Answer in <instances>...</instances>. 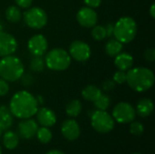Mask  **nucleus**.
Returning <instances> with one entry per match:
<instances>
[{
  "instance_id": "f257e3e1",
  "label": "nucleus",
  "mask_w": 155,
  "mask_h": 154,
  "mask_svg": "<svg viewBox=\"0 0 155 154\" xmlns=\"http://www.w3.org/2000/svg\"><path fill=\"white\" fill-rule=\"evenodd\" d=\"M38 109L36 98L27 91L15 93L9 103V110L14 117L18 119H27L35 115Z\"/></svg>"
},
{
  "instance_id": "f03ea898",
  "label": "nucleus",
  "mask_w": 155,
  "mask_h": 154,
  "mask_svg": "<svg viewBox=\"0 0 155 154\" xmlns=\"http://www.w3.org/2000/svg\"><path fill=\"white\" fill-rule=\"evenodd\" d=\"M154 80L153 72L146 67H132L126 73V83L137 93L150 90L154 84Z\"/></svg>"
},
{
  "instance_id": "7ed1b4c3",
  "label": "nucleus",
  "mask_w": 155,
  "mask_h": 154,
  "mask_svg": "<svg viewBox=\"0 0 155 154\" xmlns=\"http://www.w3.org/2000/svg\"><path fill=\"white\" fill-rule=\"evenodd\" d=\"M25 73V66L22 61L12 55L2 57L0 60V78L6 82L14 83L18 81Z\"/></svg>"
},
{
  "instance_id": "20e7f679",
  "label": "nucleus",
  "mask_w": 155,
  "mask_h": 154,
  "mask_svg": "<svg viewBox=\"0 0 155 154\" xmlns=\"http://www.w3.org/2000/svg\"><path fill=\"white\" fill-rule=\"evenodd\" d=\"M136 34L137 24L131 16H123L114 24L113 35L123 44L131 43L135 38Z\"/></svg>"
},
{
  "instance_id": "39448f33",
  "label": "nucleus",
  "mask_w": 155,
  "mask_h": 154,
  "mask_svg": "<svg viewBox=\"0 0 155 154\" xmlns=\"http://www.w3.org/2000/svg\"><path fill=\"white\" fill-rule=\"evenodd\" d=\"M71 56L69 53L63 48H54L50 50L45 58V66L52 71H64L71 64Z\"/></svg>"
},
{
  "instance_id": "423d86ee",
  "label": "nucleus",
  "mask_w": 155,
  "mask_h": 154,
  "mask_svg": "<svg viewBox=\"0 0 155 154\" xmlns=\"http://www.w3.org/2000/svg\"><path fill=\"white\" fill-rule=\"evenodd\" d=\"M90 120L92 127L99 133H108L114 128V120L106 111L94 110Z\"/></svg>"
},
{
  "instance_id": "0eeeda50",
  "label": "nucleus",
  "mask_w": 155,
  "mask_h": 154,
  "mask_svg": "<svg viewBox=\"0 0 155 154\" xmlns=\"http://www.w3.org/2000/svg\"><path fill=\"white\" fill-rule=\"evenodd\" d=\"M25 24L32 29H42L47 24V14L41 7L27 8L23 15Z\"/></svg>"
},
{
  "instance_id": "6e6552de",
  "label": "nucleus",
  "mask_w": 155,
  "mask_h": 154,
  "mask_svg": "<svg viewBox=\"0 0 155 154\" xmlns=\"http://www.w3.org/2000/svg\"><path fill=\"white\" fill-rule=\"evenodd\" d=\"M112 116L114 120L117 123L126 124L134 121L136 113L134 107L131 103L126 102H121L114 107Z\"/></svg>"
},
{
  "instance_id": "1a4fd4ad",
  "label": "nucleus",
  "mask_w": 155,
  "mask_h": 154,
  "mask_svg": "<svg viewBox=\"0 0 155 154\" xmlns=\"http://www.w3.org/2000/svg\"><path fill=\"white\" fill-rule=\"evenodd\" d=\"M69 54L71 58L77 62H86L91 56V48L85 42L75 40L69 46Z\"/></svg>"
},
{
  "instance_id": "9d476101",
  "label": "nucleus",
  "mask_w": 155,
  "mask_h": 154,
  "mask_svg": "<svg viewBox=\"0 0 155 154\" xmlns=\"http://www.w3.org/2000/svg\"><path fill=\"white\" fill-rule=\"evenodd\" d=\"M27 47L31 54L34 56H43L48 48V43L46 38L41 34L33 35L27 43Z\"/></svg>"
},
{
  "instance_id": "9b49d317",
  "label": "nucleus",
  "mask_w": 155,
  "mask_h": 154,
  "mask_svg": "<svg viewBox=\"0 0 155 154\" xmlns=\"http://www.w3.org/2000/svg\"><path fill=\"white\" fill-rule=\"evenodd\" d=\"M17 50V41L10 34L0 31V57L12 55Z\"/></svg>"
},
{
  "instance_id": "f8f14e48",
  "label": "nucleus",
  "mask_w": 155,
  "mask_h": 154,
  "mask_svg": "<svg viewBox=\"0 0 155 154\" xmlns=\"http://www.w3.org/2000/svg\"><path fill=\"white\" fill-rule=\"evenodd\" d=\"M76 20L80 25L85 28H91L94 26L98 21L97 13L94 9L84 6L79 9L76 14Z\"/></svg>"
},
{
  "instance_id": "ddd939ff",
  "label": "nucleus",
  "mask_w": 155,
  "mask_h": 154,
  "mask_svg": "<svg viewBox=\"0 0 155 154\" xmlns=\"http://www.w3.org/2000/svg\"><path fill=\"white\" fill-rule=\"evenodd\" d=\"M61 133L63 137L70 142L75 141L81 134V129L78 123L74 119H67L61 125Z\"/></svg>"
},
{
  "instance_id": "4468645a",
  "label": "nucleus",
  "mask_w": 155,
  "mask_h": 154,
  "mask_svg": "<svg viewBox=\"0 0 155 154\" xmlns=\"http://www.w3.org/2000/svg\"><path fill=\"white\" fill-rule=\"evenodd\" d=\"M38 128V123L34 119H22L18 123V135L24 140H30L35 136Z\"/></svg>"
},
{
  "instance_id": "2eb2a0df",
  "label": "nucleus",
  "mask_w": 155,
  "mask_h": 154,
  "mask_svg": "<svg viewBox=\"0 0 155 154\" xmlns=\"http://www.w3.org/2000/svg\"><path fill=\"white\" fill-rule=\"evenodd\" d=\"M37 123L44 127H52L56 123L57 117L55 113L47 107H41L37 109L35 113Z\"/></svg>"
},
{
  "instance_id": "dca6fc26",
  "label": "nucleus",
  "mask_w": 155,
  "mask_h": 154,
  "mask_svg": "<svg viewBox=\"0 0 155 154\" xmlns=\"http://www.w3.org/2000/svg\"><path fill=\"white\" fill-rule=\"evenodd\" d=\"M114 64L118 68V70L128 71L134 65V57L132 54H130L128 53L121 52L119 54H117L115 56Z\"/></svg>"
},
{
  "instance_id": "f3484780",
  "label": "nucleus",
  "mask_w": 155,
  "mask_h": 154,
  "mask_svg": "<svg viewBox=\"0 0 155 154\" xmlns=\"http://www.w3.org/2000/svg\"><path fill=\"white\" fill-rule=\"evenodd\" d=\"M153 108H154L153 103L151 99L143 98L138 102V103L136 105L135 113L138 116H140L142 118H146L153 113Z\"/></svg>"
},
{
  "instance_id": "a211bd4d",
  "label": "nucleus",
  "mask_w": 155,
  "mask_h": 154,
  "mask_svg": "<svg viewBox=\"0 0 155 154\" xmlns=\"http://www.w3.org/2000/svg\"><path fill=\"white\" fill-rule=\"evenodd\" d=\"M14 123V116L8 107L0 105V129L2 131L8 130Z\"/></svg>"
},
{
  "instance_id": "6ab92c4d",
  "label": "nucleus",
  "mask_w": 155,
  "mask_h": 154,
  "mask_svg": "<svg viewBox=\"0 0 155 154\" xmlns=\"http://www.w3.org/2000/svg\"><path fill=\"white\" fill-rule=\"evenodd\" d=\"M19 143V135L14 131H8L3 134V144L7 150H14Z\"/></svg>"
},
{
  "instance_id": "aec40b11",
  "label": "nucleus",
  "mask_w": 155,
  "mask_h": 154,
  "mask_svg": "<svg viewBox=\"0 0 155 154\" xmlns=\"http://www.w3.org/2000/svg\"><path fill=\"white\" fill-rule=\"evenodd\" d=\"M102 93H103V92H102V90L100 88H98L95 85L90 84V85L85 86L83 89V91H82V97L85 101L93 102L94 103V101H96L101 96Z\"/></svg>"
},
{
  "instance_id": "412c9836",
  "label": "nucleus",
  "mask_w": 155,
  "mask_h": 154,
  "mask_svg": "<svg viewBox=\"0 0 155 154\" xmlns=\"http://www.w3.org/2000/svg\"><path fill=\"white\" fill-rule=\"evenodd\" d=\"M123 47H124L123 44L114 38V39H110L106 43L104 46V50L107 55H109L110 57H115L117 54H119L122 52Z\"/></svg>"
},
{
  "instance_id": "4be33fe9",
  "label": "nucleus",
  "mask_w": 155,
  "mask_h": 154,
  "mask_svg": "<svg viewBox=\"0 0 155 154\" xmlns=\"http://www.w3.org/2000/svg\"><path fill=\"white\" fill-rule=\"evenodd\" d=\"M83 110V105L80 100L74 99L72 100L71 102H69L66 106H65V113L69 117L72 118H75L77 116H79V114L81 113Z\"/></svg>"
},
{
  "instance_id": "5701e85b",
  "label": "nucleus",
  "mask_w": 155,
  "mask_h": 154,
  "mask_svg": "<svg viewBox=\"0 0 155 154\" xmlns=\"http://www.w3.org/2000/svg\"><path fill=\"white\" fill-rule=\"evenodd\" d=\"M5 15L6 20L13 24L18 23L22 18V13H21L20 9L18 8V6H15V5L8 6L5 9Z\"/></svg>"
},
{
  "instance_id": "b1692460",
  "label": "nucleus",
  "mask_w": 155,
  "mask_h": 154,
  "mask_svg": "<svg viewBox=\"0 0 155 154\" xmlns=\"http://www.w3.org/2000/svg\"><path fill=\"white\" fill-rule=\"evenodd\" d=\"M35 136H36L37 140L39 141V143H41L42 144H47L51 142V140L53 138V133L48 127L42 126L37 129Z\"/></svg>"
},
{
  "instance_id": "393cba45",
  "label": "nucleus",
  "mask_w": 155,
  "mask_h": 154,
  "mask_svg": "<svg viewBox=\"0 0 155 154\" xmlns=\"http://www.w3.org/2000/svg\"><path fill=\"white\" fill-rule=\"evenodd\" d=\"M111 104V99L107 94L102 93L101 96L94 102V105L96 108V110H101V111H106Z\"/></svg>"
},
{
  "instance_id": "a878e982",
  "label": "nucleus",
  "mask_w": 155,
  "mask_h": 154,
  "mask_svg": "<svg viewBox=\"0 0 155 154\" xmlns=\"http://www.w3.org/2000/svg\"><path fill=\"white\" fill-rule=\"evenodd\" d=\"M45 67V59L42 56H34L30 62V69L35 73H41Z\"/></svg>"
},
{
  "instance_id": "bb28decb",
  "label": "nucleus",
  "mask_w": 155,
  "mask_h": 154,
  "mask_svg": "<svg viewBox=\"0 0 155 154\" xmlns=\"http://www.w3.org/2000/svg\"><path fill=\"white\" fill-rule=\"evenodd\" d=\"M91 34H92V37L96 41H102L107 37L105 28L103 25H95L94 26H93Z\"/></svg>"
},
{
  "instance_id": "cd10ccee",
  "label": "nucleus",
  "mask_w": 155,
  "mask_h": 154,
  "mask_svg": "<svg viewBox=\"0 0 155 154\" xmlns=\"http://www.w3.org/2000/svg\"><path fill=\"white\" fill-rule=\"evenodd\" d=\"M130 133L134 136H141L144 132L143 124L137 121H133L130 123Z\"/></svg>"
},
{
  "instance_id": "c85d7f7f",
  "label": "nucleus",
  "mask_w": 155,
  "mask_h": 154,
  "mask_svg": "<svg viewBox=\"0 0 155 154\" xmlns=\"http://www.w3.org/2000/svg\"><path fill=\"white\" fill-rule=\"evenodd\" d=\"M113 81L117 84H123L126 83V73H125V71L118 70L117 72H115V74H114V77H113Z\"/></svg>"
},
{
  "instance_id": "c756f323",
  "label": "nucleus",
  "mask_w": 155,
  "mask_h": 154,
  "mask_svg": "<svg viewBox=\"0 0 155 154\" xmlns=\"http://www.w3.org/2000/svg\"><path fill=\"white\" fill-rule=\"evenodd\" d=\"M20 79H21L22 84H23L24 86H26V87L31 86V85L33 84V83H34V77H33L32 75L28 74H25V73H24Z\"/></svg>"
},
{
  "instance_id": "7c9ffc66",
  "label": "nucleus",
  "mask_w": 155,
  "mask_h": 154,
  "mask_svg": "<svg viewBox=\"0 0 155 154\" xmlns=\"http://www.w3.org/2000/svg\"><path fill=\"white\" fill-rule=\"evenodd\" d=\"M144 59L147 62H153L155 60V49L154 48H148L144 52Z\"/></svg>"
},
{
  "instance_id": "2f4dec72",
  "label": "nucleus",
  "mask_w": 155,
  "mask_h": 154,
  "mask_svg": "<svg viewBox=\"0 0 155 154\" xmlns=\"http://www.w3.org/2000/svg\"><path fill=\"white\" fill-rule=\"evenodd\" d=\"M9 92V85L6 81L0 78V96H5Z\"/></svg>"
},
{
  "instance_id": "473e14b6",
  "label": "nucleus",
  "mask_w": 155,
  "mask_h": 154,
  "mask_svg": "<svg viewBox=\"0 0 155 154\" xmlns=\"http://www.w3.org/2000/svg\"><path fill=\"white\" fill-rule=\"evenodd\" d=\"M116 84L113 80H106L102 84V88L104 92H110L115 88Z\"/></svg>"
},
{
  "instance_id": "72a5a7b5",
  "label": "nucleus",
  "mask_w": 155,
  "mask_h": 154,
  "mask_svg": "<svg viewBox=\"0 0 155 154\" xmlns=\"http://www.w3.org/2000/svg\"><path fill=\"white\" fill-rule=\"evenodd\" d=\"M84 5L90 8H97L101 5L102 0H84Z\"/></svg>"
},
{
  "instance_id": "f704fd0d",
  "label": "nucleus",
  "mask_w": 155,
  "mask_h": 154,
  "mask_svg": "<svg viewBox=\"0 0 155 154\" xmlns=\"http://www.w3.org/2000/svg\"><path fill=\"white\" fill-rule=\"evenodd\" d=\"M18 7L21 8H29L32 5L33 0H15Z\"/></svg>"
},
{
  "instance_id": "c9c22d12",
  "label": "nucleus",
  "mask_w": 155,
  "mask_h": 154,
  "mask_svg": "<svg viewBox=\"0 0 155 154\" xmlns=\"http://www.w3.org/2000/svg\"><path fill=\"white\" fill-rule=\"evenodd\" d=\"M114 25L112 24V23H109V24H107L104 26L105 31H106V36L107 37H111L114 34Z\"/></svg>"
},
{
  "instance_id": "e433bc0d",
  "label": "nucleus",
  "mask_w": 155,
  "mask_h": 154,
  "mask_svg": "<svg viewBox=\"0 0 155 154\" xmlns=\"http://www.w3.org/2000/svg\"><path fill=\"white\" fill-rule=\"evenodd\" d=\"M45 154H64L62 151L57 150V149H54V150H50L49 152H47Z\"/></svg>"
},
{
  "instance_id": "4c0bfd02",
  "label": "nucleus",
  "mask_w": 155,
  "mask_h": 154,
  "mask_svg": "<svg viewBox=\"0 0 155 154\" xmlns=\"http://www.w3.org/2000/svg\"><path fill=\"white\" fill-rule=\"evenodd\" d=\"M149 13H150V15H151L153 18H154L155 17V5L154 4H153V5H151Z\"/></svg>"
},
{
  "instance_id": "58836bf2",
  "label": "nucleus",
  "mask_w": 155,
  "mask_h": 154,
  "mask_svg": "<svg viewBox=\"0 0 155 154\" xmlns=\"http://www.w3.org/2000/svg\"><path fill=\"white\" fill-rule=\"evenodd\" d=\"M2 133H3V131H2V130L0 129V137L2 136Z\"/></svg>"
},
{
  "instance_id": "ea45409f",
  "label": "nucleus",
  "mask_w": 155,
  "mask_h": 154,
  "mask_svg": "<svg viewBox=\"0 0 155 154\" xmlns=\"http://www.w3.org/2000/svg\"><path fill=\"white\" fill-rule=\"evenodd\" d=\"M0 154H2V147H1V145H0Z\"/></svg>"
},
{
  "instance_id": "a19ab883",
  "label": "nucleus",
  "mask_w": 155,
  "mask_h": 154,
  "mask_svg": "<svg viewBox=\"0 0 155 154\" xmlns=\"http://www.w3.org/2000/svg\"><path fill=\"white\" fill-rule=\"evenodd\" d=\"M133 154H141V153H133Z\"/></svg>"
}]
</instances>
